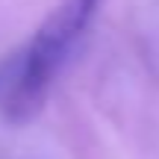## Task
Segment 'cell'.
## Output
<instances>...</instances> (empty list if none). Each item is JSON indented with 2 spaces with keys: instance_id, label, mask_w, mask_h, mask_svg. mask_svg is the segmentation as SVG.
<instances>
[{
  "instance_id": "6da1fadb",
  "label": "cell",
  "mask_w": 159,
  "mask_h": 159,
  "mask_svg": "<svg viewBox=\"0 0 159 159\" xmlns=\"http://www.w3.org/2000/svg\"><path fill=\"white\" fill-rule=\"evenodd\" d=\"M97 3L100 0H62L47 15V21L35 30L24 56L18 59L15 94L9 100L12 118H27L41 106V97L47 94L53 74L89 30Z\"/></svg>"
},
{
  "instance_id": "7a4b0ae2",
  "label": "cell",
  "mask_w": 159,
  "mask_h": 159,
  "mask_svg": "<svg viewBox=\"0 0 159 159\" xmlns=\"http://www.w3.org/2000/svg\"><path fill=\"white\" fill-rule=\"evenodd\" d=\"M15 74H18V62H6V65H0V85H3L9 77H15Z\"/></svg>"
}]
</instances>
